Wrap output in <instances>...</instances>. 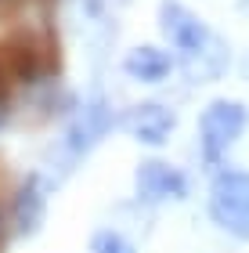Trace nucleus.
I'll return each mask as SVG.
<instances>
[{
	"instance_id": "obj_1",
	"label": "nucleus",
	"mask_w": 249,
	"mask_h": 253,
	"mask_svg": "<svg viewBox=\"0 0 249 253\" xmlns=\"http://www.w3.org/2000/svg\"><path fill=\"white\" fill-rule=\"evenodd\" d=\"M116 123H119V112H112L108 98L98 94V98H90L87 105H80L72 112L69 126L62 130V137L51 145V152H47V163L54 167V174L58 177L72 174V170L87 159L90 148L101 145L112 130H116Z\"/></svg>"
},
{
	"instance_id": "obj_2",
	"label": "nucleus",
	"mask_w": 249,
	"mask_h": 253,
	"mask_svg": "<svg viewBox=\"0 0 249 253\" xmlns=\"http://www.w3.org/2000/svg\"><path fill=\"white\" fill-rule=\"evenodd\" d=\"M195 130H199V159H202V167H206L210 174L220 170V167H228V152L249 130L246 101H239V98H210L206 105L199 109Z\"/></svg>"
},
{
	"instance_id": "obj_3",
	"label": "nucleus",
	"mask_w": 249,
	"mask_h": 253,
	"mask_svg": "<svg viewBox=\"0 0 249 253\" xmlns=\"http://www.w3.org/2000/svg\"><path fill=\"white\" fill-rule=\"evenodd\" d=\"M206 217L210 224L235 243H249V170L220 167L206 185Z\"/></svg>"
},
{
	"instance_id": "obj_4",
	"label": "nucleus",
	"mask_w": 249,
	"mask_h": 253,
	"mask_svg": "<svg viewBox=\"0 0 249 253\" xmlns=\"http://www.w3.org/2000/svg\"><path fill=\"white\" fill-rule=\"evenodd\" d=\"M134 195L148 210L166 206V203H184L191 195V174L163 156H148L134 170Z\"/></svg>"
},
{
	"instance_id": "obj_5",
	"label": "nucleus",
	"mask_w": 249,
	"mask_h": 253,
	"mask_svg": "<svg viewBox=\"0 0 249 253\" xmlns=\"http://www.w3.org/2000/svg\"><path fill=\"white\" fill-rule=\"evenodd\" d=\"M159 33L170 43V51L177 54V62H191L195 54L206 51L210 40H213V29L188 4H180V0H163V7H159Z\"/></svg>"
},
{
	"instance_id": "obj_6",
	"label": "nucleus",
	"mask_w": 249,
	"mask_h": 253,
	"mask_svg": "<svg viewBox=\"0 0 249 253\" xmlns=\"http://www.w3.org/2000/svg\"><path fill=\"white\" fill-rule=\"evenodd\" d=\"M116 126L144 148H166L170 137L177 134V109L166 105V101H155V98L134 101V105H127L119 112Z\"/></svg>"
},
{
	"instance_id": "obj_7",
	"label": "nucleus",
	"mask_w": 249,
	"mask_h": 253,
	"mask_svg": "<svg viewBox=\"0 0 249 253\" xmlns=\"http://www.w3.org/2000/svg\"><path fill=\"white\" fill-rule=\"evenodd\" d=\"M47 221V185L40 174H26L11 199V232L18 239H33Z\"/></svg>"
},
{
	"instance_id": "obj_8",
	"label": "nucleus",
	"mask_w": 249,
	"mask_h": 253,
	"mask_svg": "<svg viewBox=\"0 0 249 253\" xmlns=\"http://www.w3.org/2000/svg\"><path fill=\"white\" fill-rule=\"evenodd\" d=\"M123 73L141 87H159L177 73V54L159 43H138L123 54Z\"/></svg>"
},
{
	"instance_id": "obj_9",
	"label": "nucleus",
	"mask_w": 249,
	"mask_h": 253,
	"mask_svg": "<svg viewBox=\"0 0 249 253\" xmlns=\"http://www.w3.org/2000/svg\"><path fill=\"white\" fill-rule=\"evenodd\" d=\"M231 62H235V54H231V43L220 37V33H213V40H210V47L195 54L191 62H180V73H184V80L191 87H202V84H217V80H224L231 73Z\"/></svg>"
},
{
	"instance_id": "obj_10",
	"label": "nucleus",
	"mask_w": 249,
	"mask_h": 253,
	"mask_svg": "<svg viewBox=\"0 0 249 253\" xmlns=\"http://www.w3.org/2000/svg\"><path fill=\"white\" fill-rule=\"evenodd\" d=\"M87 253H138L134 239L119 228H98L87 239Z\"/></svg>"
},
{
	"instance_id": "obj_11",
	"label": "nucleus",
	"mask_w": 249,
	"mask_h": 253,
	"mask_svg": "<svg viewBox=\"0 0 249 253\" xmlns=\"http://www.w3.org/2000/svg\"><path fill=\"white\" fill-rule=\"evenodd\" d=\"M83 11H87V18H101L105 15V0H80Z\"/></svg>"
},
{
	"instance_id": "obj_12",
	"label": "nucleus",
	"mask_w": 249,
	"mask_h": 253,
	"mask_svg": "<svg viewBox=\"0 0 249 253\" xmlns=\"http://www.w3.org/2000/svg\"><path fill=\"white\" fill-rule=\"evenodd\" d=\"M239 69H242V76H246V80H249V51H246V54H242V62H239Z\"/></svg>"
},
{
	"instance_id": "obj_13",
	"label": "nucleus",
	"mask_w": 249,
	"mask_h": 253,
	"mask_svg": "<svg viewBox=\"0 0 249 253\" xmlns=\"http://www.w3.org/2000/svg\"><path fill=\"white\" fill-rule=\"evenodd\" d=\"M239 11H246V15H249V0H239Z\"/></svg>"
},
{
	"instance_id": "obj_14",
	"label": "nucleus",
	"mask_w": 249,
	"mask_h": 253,
	"mask_svg": "<svg viewBox=\"0 0 249 253\" xmlns=\"http://www.w3.org/2000/svg\"><path fill=\"white\" fill-rule=\"evenodd\" d=\"M0 239H4V213H0Z\"/></svg>"
}]
</instances>
